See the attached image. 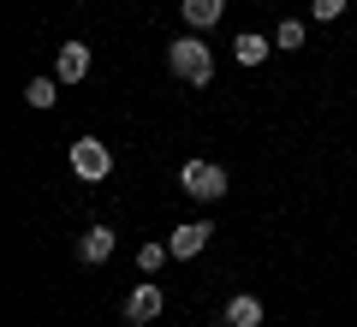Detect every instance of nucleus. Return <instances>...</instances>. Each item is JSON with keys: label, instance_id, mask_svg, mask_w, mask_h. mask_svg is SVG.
Returning a JSON list of instances; mask_svg holds the SVG:
<instances>
[{"label": "nucleus", "instance_id": "nucleus-9", "mask_svg": "<svg viewBox=\"0 0 357 327\" xmlns=\"http://www.w3.org/2000/svg\"><path fill=\"white\" fill-rule=\"evenodd\" d=\"M232 54H238V66H262L268 54H274V42H268V36H256V30H244V36L232 42Z\"/></svg>", "mask_w": 357, "mask_h": 327}, {"label": "nucleus", "instance_id": "nucleus-8", "mask_svg": "<svg viewBox=\"0 0 357 327\" xmlns=\"http://www.w3.org/2000/svg\"><path fill=\"white\" fill-rule=\"evenodd\" d=\"M107 256H114V232H107V227H89L84 238H77V262L96 268V262H107Z\"/></svg>", "mask_w": 357, "mask_h": 327}, {"label": "nucleus", "instance_id": "nucleus-7", "mask_svg": "<svg viewBox=\"0 0 357 327\" xmlns=\"http://www.w3.org/2000/svg\"><path fill=\"white\" fill-rule=\"evenodd\" d=\"M220 327H262V298H250V291L227 298V310H220Z\"/></svg>", "mask_w": 357, "mask_h": 327}, {"label": "nucleus", "instance_id": "nucleus-5", "mask_svg": "<svg viewBox=\"0 0 357 327\" xmlns=\"http://www.w3.org/2000/svg\"><path fill=\"white\" fill-rule=\"evenodd\" d=\"M155 315H161V286H131V298H126V321H131V327H149Z\"/></svg>", "mask_w": 357, "mask_h": 327}, {"label": "nucleus", "instance_id": "nucleus-14", "mask_svg": "<svg viewBox=\"0 0 357 327\" xmlns=\"http://www.w3.org/2000/svg\"><path fill=\"white\" fill-rule=\"evenodd\" d=\"M310 13L328 24V18H340V13H345V0H310Z\"/></svg>", "mask_w": 357, "mask_h": 327}, {"label": "nucleus", "instance_id": "nucleus-13", "mask_svg": "<svg viewBox=\"0 0 357 327\" xmlns=\"http://www.w3.org/2000/svg\"><path fill=\"white\" fill-rule=\"evenodd\" d=\"M167 256H173L167 244H143V250H137V268H143V274H155V268H161Z\"/></svg>", "mask_w": 357, "mask_h": 327}, {"label": "nucleus", "instance_id": "nucleus-2", "mask_svg": "<svg viewBox=\"0 0 357 327\" xmlns=\"http://www.w3.org/2000/svg\"><path fill=\"white\" fill-rule=\"evenodd\" d=\"M178 190L197 197V202L227 197V167H215V161H185V167H178Z\"/></svg>", "mask_w": 357, "mask_h": 327}, {"label": "nucleus", "instance_id": "nucleus-12", "mask_svg": "<svg viewBox=\"0 0 357 327\" xmlns=\"http://www.w3.org/2000/svg\"><path fill=\"white\" fill-rule=\"evenodd\" d=\"M274 48H286V54H292V48H304V24H298V18H286V24L274 30Z\"/></svg>", "mask_w": 357, "mask_h": 327}, {"label": "nucleus", "instance_id": "nucleus-4", "mask_svg": "<svg viewBox=\"0 0 357 327\" xmlns=\"http://www.w3.org/2000/svg\"><path fill=\"white\" fill-rule=\"evenodd\" d=\"M54 77H60V84H84L89 77V48L84 42H66V48L54 54Z\"/></svg>", "mask_w": 357, "mask_h": 327}, {"label": "nucleus", "instance_id": "nucleus-10", "mask_svg": "<svg viewBox=\"0 0 357 327\" xmlns=\"http://www.w3.org/2000/svg\"><path fill=\"white\" fill-rule=\"evenodd\" d=\"M185 24H191V30L220 24V0H185Z\"/></svg>", "mask_w": 357, "mask_h": 327}, {"label": "nucleus", "instance_id": "nucleus-11", "mask_svg": "<svg viewBox=\"0 0 357 327\" xmlns=\"http://www.w3.org/2000/svg\"><path fill=\"white\" fill-rule=\"evenodd\" d=\"M24 101H30V107H54V101H60V77H30Z\"/></svg>", "mask_w": 357, "mask_h": 327}, {"label": "nucleus", "instance_id": "nucleus-3", "mask_svg": "<svg viewBox=\"0 0 357 327\" xmlns=\"http://www.w3.org/2000/svg\"><path fill=\"white\" fill-rule=\"evenodd\" d=\"M72 173H77V178H107V173H114V155H107V143L77 137V143H72Z\"/></svg>", "mask_w": 357, "mask_h": 327}, {"label": "nucleus", "instance_id": "nucleus-6", "mask_svg": "<svg viewBox=\"0 0 357 327\" xmlns=\"http://www.w3.org/2000/svg\"><path fill=\"white\" fill-rule=\"evenodd\" d=\"M208 238H215V227H208V220H185V227H178L173 238H167V250H173L178 262H185V256H197Z\"/></svg>", "mask_w": 357, "mask_h": 327}, {"label": "nucleus", "instance_id": "nucleus-1", "mask_svg": "<svg viewBox=\"0 0 357 327\" xmlns=\"http://www.w3.org/2000/svg\"><path fill=\"white\" fill-rule=\"evenodd\" d=\"M167 72L185 77V84H197V89H208L215 84V54H208V42L203 36H178L173 48H167Z\"/></svg>", "mask_w": 357, "mask_h": 327}]
</instances>
